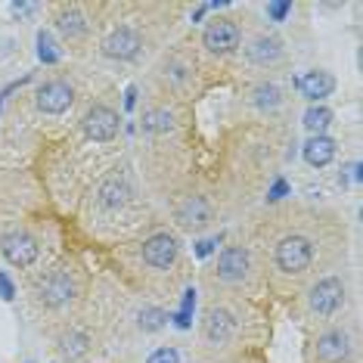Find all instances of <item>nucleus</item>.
Instances as JSON below:
<instances>
[{
	"instance_id": "nucleus-5",
	"label": "nucleus",
	"mask_w": 363,
	"mask_h": 363,
	"mask_svg": "<svg viewBox=\"0 0 363 363\" xmlns=\"http://www.w3.org/2000/svg\"><path fill=\"white\" fill-rule=\"evenodd\" d=\"M239 40H242V31L233 19H215L202 31V44H205L211 53H233V50L239 47Z\"/></svg>"
},
{
	"instance_id": "nucleus-30",
	"label": "nucleus",
	"mask_w": 363,
	"mask_h": 363,
	"mask_svg": "<svg viewBox=\"0 0 363 363\" xmlns=\"http://www.w3.org/2000/svg\"><path fill=\"white\" fill-rule=\"evenodd\" d=\"M0 298H3V301H13V298H16V286H13V280H10L3 270H0Z\"/></svg>"
},
{
	"instance_id": "nucleus-13",
	"label": "nucleus",
	"mask_w": 363,
	"mask_h": 363,
	"mask_svg": "<svg viewBox=\"0 0 363 363\" xmlns=\"http://www.w3.org/2000/svg\"><path fill=\"white\" fill-rule=\"evenodd\" d=\"M177 221L187 230H202L211 221V205L205 196H187V199L177 205Z\"/></svg>"
},
{
	"instance_id": "nucleus-6",
	"label": "nucleus",
	"mask_w": 363,
	"mask_h": 363,
	"mask_svg": "<svg viewBox=\"0 0 363 363\" xmlns=\"http://www.w3.org/2000/svg\"><path fill=\"white\" fill-rule=\"evenodd\" d=\"M140 47H143V38H140V31H137V28H131V25L115 28V31L103 40V53H106L109 59H118V62L137 59Z\"/></svg>"
},
{
	"instance_id": "nucleus-20",
	"label": "nucleus",
	"mask_w": 363,
	"mask_h": 363,
	"mask_svg": "<svg viewBox=\"0 0 363 363\" xmlns=\"http://www.w3.org/2000/svg\"><path fill=\"white\" fill-rule=\"evenodd\" d=\"M252 103H255L261 112H270V109H280L282 94H280V88H276V84L261 81V84H255V90H252Z\"/></svg>"
},
{
	"instance_id": "nucleus-35",
	"label": "nucleus",
	"mask_w": 363,
	"mask_h": 363,
	"mask_svg": "<svg viewBox=\"0 0 363 363\" xmlns=\"http://www.w3.org/2000/svg\"><path fill=\"white\" fill-rule=\"evenodd\" d=\"M0 106H3V94H0Z\"/></svg>"
},
{
	"instance_id": "nucleus-12",
	"label": "nucleus",
	"mask_w": 363,
	"mask_h": 363,
	"mask_svg": "<svg viewBox=\"0 0 363 363\" xmlns=\"http://www.w3.org/2000/svg\"><path fill=\"white\" fill-rule=\"evenodd\" d=\"M252 267V255L249 249H242V245H227L217 258V276L227 282H239L242 276L249 273Z\"/></svg>"
},
{
	"instance_id": "nucleus-11",
	"label": "nucleus",
	"mask_w": 363,
	"mask_h": 363,
	"mask_svg": "<svg viewBox=\"0 0 363 363\" xmlns=\"http://www.w3.org/2000/svg\"><path fill=\"white\" fill-rule=\"evenodd\" d=\"M292 84H295L298 94H301L304 100H310V103L326 100V96H332V90H336V78H332L330 72H320V68L292 78Z\"/></svg>"
},
{
	"instance_id": "nucleus-27",
	"label": "nucleus",
	"mask_w": 363,
	"mask_h": 363,
	"mask_svg": "<svg viewBox=\"0 0 363 363\" xmlns=\"http://www.w3.org/2000/svg\"><path fill=\"white\" fill-rule=\"evenodd\" d=\"M146 363H180V354H177V348H155L146 357Z\"/></svg>"
},
{
	"instance_id": "nucleus-15",
	"label": "nucleus",
	"mask_w": 363,
	"mask_h": 363,
	"mask_svg": "<svg viewBox=\"0 0 363 363\" xmlns=\"http://www.w3.org/2000/svg\"><path fill=\"white\" fill-rule=\"evenodd\" d=\"M96 196H100V205H103L106 211L124 209V205H128V199H131V183H128V177H124V174L106 177Z\"/></svg>"
},
{
	"instance_id": "nucleus-9",
	"label": "nucleus",
	"mask_w": 363,
	"mask_h": 363,
	"mask_svg": "<svg viewBox=\"0 0 363 363\" xmlns=\"http://www.w3.org/2000/svg\"><path fill=\"white\" fill-rule=\"evenodd\" d=\"M75 100V90L68 81H47V84H40L38 88V109L47 115H62Z\"/></svg>"
},
{
	"instance_id": "nucleus-29",
	"label": "nucleus",
	"mask_w": 363,
	"mask_h": 363,
	"mask_svg": "<svg viewBox=\"0 0 363 363\" xmlns=\"http://www.w3.org/2000/svg\"><path fill=\"white\" fill-rule=\"evenodd\" d=\"M217 242H221V239H199V242H196V258H199V261H205V258L217 249Z\"/></svg>"
},
{
	"instance_id": "nucleus-34",
	"label": "nucleus",
	"mask_w": 363,
	"mask_h": 363,
	"mask_svg": "<svg viewBox=\"0 0 363 363\" xmlns=\"http://www.w3.org/2000/svg\"><path fill=\"white\" fill-rule=\"evenodd\" d=\"M209 13V3H202V7H196V13H193V22H199L202 16Z\"/></svg>"
},
{
	"instance_id": "nucleus-33",
	"label": "nucleus",
	"mask_w": 363,
	"mask_h": 363,
	"mask_svg": "<svg viewBox=\"0 0 363 363\" xmlns=\"http://www.w3.org/2000/svg\"><path fill=\"white\" fill-rule=\"evenodd\" d=\"M10 10H13V13H31V3H22V0H16V3H10Z\"/></svg>"
},
{
	"instance_id": "nucleus-7",
	"label": "nucleus",
	"mask_w": 363,
	"mask_h": 363,
	"mask_svg": "<svg viewBox=\"0 0 363 363\" xmlns=\"http://www.w3.org/2000/svg\"><path fill=\"white\" fill-rule=\"evenodd\" d=\"M38 295L47 308H62L75 298V280L68 276V270H50L38 286Z\"/></svg>"
},
{
	"instance_id": "nucleus-25",
	"label": "nucleus",
	"mask_w": 363,
	"mask_h": 363,
	"mask_svg": "<svg viewBox=\"0 0 363 363\" xmlns=\"http://www.w3.org/2000/svg\"><path fill=\"white\" fill-rule=\"evenodd\" d=\"M59 348H62V354H68V357H84L88 354V336H84V332H68V336H62Z\"/></svg>"
},
{
	"instance_id": "nucleus-22",
	"label": "nucleus",
	"mask_w": 363,
	"mask_h": 363,
	"mask_svg": "<svg viewBox=\"0 0 363 363\" xmlns=\"http://www.w3.org/2000/svg\"><path fill=\"white\" fill-rule=\"evenodd\" d=\"M193 308H196V289L189 286V289L183 292L180 310H177V314H168V320H174L177 330H189V326H193Z\"/></svg>"
},
{
	"instance_id": "nucleus-4",
	"label": "nucleus",
	"mask_w": 363,
	"mask_h": 363,
	"mask_svg": "<svg viewBox=\"0 0 363 363\" xmlns=\"http://www.w3.org/2000/svg\"><path fill=\"white\" fill-rule=\"evenodd\" d=\"M0 255L7 258L13 267H31L38 261V242H34V236L13 230V233L0 236Z\"/></svg>"
},
{
	"instance_id": "nucleus-16",
	"label": "nucleus",
	"mask_w": 363,
	"mask_h": 363,
	"mask_svg": "<svg viewBox=\"0 0 363 363\" xmlns=\"http://www.w3.org/2000/svg\"><path fill=\"white\" fill-rule=\"evenodd\" d=\"M245 53H249V62L267 68V66H273V62L282 59V40L273 38V34H261V38L252 40Z\"/></svg>"
},
{
	"instance_id": "nucleus-26",
	"label": "nucleus",
	"mask_w": 363,
	"mask_h": 363,
	"mask_svg": "<svg viewBox=\"0 0 363 363\" xmlns=\"http://www.w3.org/2000/svg\"><path fill=\"white\" fill-rule=\"evenodd\" d=\"M289 13H292V0H270L267 3V16L273 22H286Z\"/></svg>"
},
{
	"instance_id": "nucleus-14",
	"label": "nucleus",
	"mask_w": 363,
	"mask_h": 363,
	"mask_svg": "<svg viewBox=\"0 0 363 363\" xmlns=\"http://www.w3.org/2000/svg\"><path fill=\"white\" fill-rule=\"evenodd\" d=\"M351 354V338L342 330H330L317 338V357L323 363H342Z\"/></svg>"
},
{
	"instance_id": "nucleus-1",
	"label": "nucleus",
	"mask_w": 363,
	"mask_h": 363,
	"mask_svg": "<svg viewBox=\"0 0 363 363\" xmlns=\"http://www.w3.org/2000/svg\"><path fill=\"white\" fill-rule=\"evenodd\" d=\"M273 261L282 273H304L310 267V261H314V245H310L308 236L292 233L286 239H280V245L273 252Z\"/></svg>"
},
{
	"instance_id": "nucleus-17",
	"label": "nucleus",
	"mask_w": 363,
	"mask_h": 363,
	"mask_svg": "<svg viewBox=\"0 0 363 363\" xmlns=\"http://www.w3.org/2000/svg\"><path fill=\"white\" fill-rule=\"evenodd\" d=\"M301 155L310 168H326V165L336 159V140L326 134H317L301 146Z\"/></svg>"
},
{
	"instance_id": "nucleus-2",
	"label": "nucleus",
	"mask_w": 363,
	"mask_h": 363,
	"mask_svg": "<svg viewBox=\"0 0 363 363\" xmlns=\"http://www.w3.org/2000/svg\"><path fill=\"white\" fill-rule=\"evenodd\" d=\"M81 128H84V134H88L94 143H109V140H115V134H118L121 118H118L115 109H109V106L100 103V106L88 109L84 121H81Z\"/></svg>"
},
{
	"instance_id": "nucleus-24",
	"label": "nucleus",
	"mask_w": 363,
	"mask_h": 363,
	"mask_svg": "<svg viewBox=\"0 0 363 363\" xmlns=\"http://www.w3.org/2000/svg\"><path fill=\"white\" fill-rule=\"evenodd\" d=\"M38 59L44 62V66H56V62L62 59V53L56 50L53 34L50 31H38Z\"/></svg>"
},
{
	"instance_id": "nucleus-19",
	"label": "nucleus",
	"mask_w": 363,
	"mask_h": 363,
	"mask_svg": "<svg viewBox=\"0 0 363 363\" xmlns=\"http://www.w3.org/2000/svg\"><path fill=\"white\" fill-rule=\"evenodd\" d=\"M143 134H171L174 131V115L168 109H146L140 118Z\"/></svg>"
},
{
	"instance_id": "nucleus-8",
	"label": "nucleus",
	"mask_w": 363,
	"mask_h": 363,
	"mask_svg": "<svg viewBox=\"0 0 363 363\" xmlns=\"http://www.w3.org/2000/svg\"><path fill=\"white\" fill-rule=\"evenodd\" d=\"M177 252H180V242L171 233H155L143 242V261L155 270H168L177 261Z\"/></svg>"
},
{
	"instance_id": "nucleus-28",
	"label": "nucleus",
	"mask_w": 363,
	"mask_h": 363,
	"mask_svg": "<svg viewBox=\"0 0 363 363\" xmlns=\"http://www.w3.org/2000/svg\"><path fill=\"white\" fill-rule=\"evenodd\" d=\"M286 196H289V183L282 180V177H276L273 187L267 189V202H280V199H286Z\"/></svg>"
},
{
	"instance_id": "nucleus-10",
	"label": "nucleus",
	"mask_w": 363,
	"mask_h": 363,
	"mask_svg": "<svg viewBox=\"0 0 363 363\" xmlns=\"http://www.w3.org/2000/svg\"><path fill=\"white\" fill-rule=\"evenodd\" d=\"M233 332H236V317L230 314L227 308H211L209 314H205V320H202V336L211 345L230 342Z\"/></svg>"
},
{
	"instance_id": "nucleus-3",
	"label": "nucleus",
	"mask_w": 363,
	"mask_h": 363,
	"mask_svg": "<svg viewBox=\"0 0 363 363\" xmlns=\"http://www.w3.org/2000/svg\"><path fill=\"white\" fill-rule=\"evenodd\" d=\"M308 304H310L314 314H323V317L336 314V310L345 304V282L338 280V276H326V280H320L314 289L308 292Z\"/></svg>"
},
{
	"instance_id": "nucleus-18",
	"label": "nucleus",
	"mask_w": 363,
	"mask_h": 363,
	"mask_svg": "<svg viewBox=\"0 0 363 363\" xmlns=\"http://www.w3.org/2000/svg\"><path fill=\"white\" fill-rule=\"evenodd\" d=\"M56 28H59L68 40H78V38L88 34V16L81 13V10H75V7H66V10L56 13Z\"/></svg>"
},
{
	"instance_id": "nucleus-32",
	"label": "nucleus",
	"mask_w": 363,
	"mask_h": 363,
	"mask_svg": "<svg viewBox=\"0 0 363 363\" xmlns=\"http://www.w3.org/2000/svg\"><path fill=\"white\" fill-rule=\"evenodd\" d=\"M124 109H128V112H134V109H137V88H134V84L124 90Z\"/></svg>"
},
{
	"instance_id": "nucleus-23",
	"label": "nucleus",
	"mask_w": 363,
	"mask_h": 363,
	"mask_svg": "<svg viewBox=\"0 0 363 363\" xmlns=\"http://www.w3.org/2000/svg\"><path fill=\"white\" fill-rule=\"evenodd\" d=\"M165 323H168V314L161 308H143L137 314V326L143 332H159V330H165Z\"/></svg>"
},
{
	"instance_id": "nucleus-31",
	"label": "nucleus",
	"mask_w": 363,
	"mask_h": 363,
	"mask_svg": "<svg viewBox=\"0 0 363 363\" xmlns=\"http://www.w3.org/2000/svg\"><path fill=\"white\" fill-rule=\"evenodd\" d=\"M345 171H348V174H342V177H338L342 183H348V180H363V168H360V161H351V165H348Z\"/></svg>"
},
{
	"instance_id": "nucleus-21",
	"label": "nucleus",
	"mask_w": 363,
	"mask_h": 363,
	"mask_svg": "<svg viewBox=\"0 0 363 363\" xmlns=\"http://www.w3.org/2000/svg\"><path fill=\"white\" fill-rule=\"evenodd\" d=\"M332 124V109L326 106H310L308 112H304V128L310 131V137L317 134H326V128Z\"/></svg>"
}]
</instances>
